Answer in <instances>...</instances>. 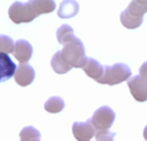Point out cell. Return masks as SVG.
<instances>
[{"label": "cell", "mask_w": 147, "mask_h": 141, "mask_svg": "<svg viewBox=\"0 0 147 141\" xmlns=\"http://www.w3.org/2000/svg\"><path fill=\"white\" fill-rule=\"evenodd\" d=\"M56 34H57V39H58L59 43L63 45V43L65 40H67L69 38L74 35V30L70 25L64 24L58 28Z\"/></svg>", "instance_id": "2e32d148"}, {"label": "cell", "mask_w": 147, "mask_h": 141, "mask_svg": "<svg viewBox=\"0 0 147 141\" xmlns=\"http://www.w3.org/2000/svg\"><path fill=\"white\" fill-rule=\"evenodd\" d=\"M143 136H144V139L147 141V126L144 129V132H143Z\"/></svg>", "instance_id": "ffe728a7"}, {"label": "cell", "mask_w": 147, "mask_h": 141, "mask_svg": "<svg viewBox=\"0 0 147 141\" xmlns=\"http://www.w3.org/2000/svg\"><path fill=\"white\" fill-rule=\"evenodd\" d=\"M56 8L54 1H28L26 3L16 1L9 9V17L16 23H28L41 14L53 12Z\"/></svg>", "instance_id": "6da1fadb"}, {"label": "cell", "mask_w": 147, "mask_h": 141, "mask_svg": "<svg viewBox=\"0 0 147 141\" xmlns=\"http://www.w3.org/2000/svg\"><path fill=\"white\" fill-rule=\"evenodd\" d=\"M96 133L90 119L84 122H74L72 125V134L78 141H90Z\"/></svg>", "instance_id": "52a82bcc"}, {"label": "cell", "mask_w": 147, "mask_h": 141, "mask_svg": "<svg viewBox=\"0 0 147 141\" xmlns=\"http://www.w3.org/2000/svg\"><path fill=\"white\" fill-rule=\"evenodd\" d=\"M51 66L58 74H65L70 72L72 68L65 64L60 57V52L58 51L51 59Z\"/></svg>", "instance_id": "5bb4252c"}, {"label": "cell", "mask_w": 147, "mask_h": 141, "mask_svg": "<svg viewBox=\"0 0 147 141\" xmlns=\"http://www.w3.org/2000/svg\"><path fill=\"white\" fill-rule=\"evenodd\" d=\"M127 86L133 97L140 103L147 101V80L140 75L130 78L127 81Z\"/></svg>", "instance_id": "8992f818"}, {"label": "cell", "mask_w": 147, "mask_h": 141, "mask_svg": "<svg viewBox=\"0 0 147 141\" xmlns=\"http://www.w3.org/2000/svg\"><path fill=\"white\" fill-rule=\"evenodd\" d=\"M79 11V4L76 1H64L58 9V16L63 19L74 17Z\"/></svg>", "instance_id": "7c38bea8"}, {"label": "cell", "mask_w": 147, "mask_h": 141, "mask_svg": "<svg viewBox=\"0 0 147 141\" xmlns=\"http://www.w3.org/2000/svg\"><path fill=\"white\" fill-rule=\"evenodd\" d=\"M63 46V49L59 51L63 61L71 68H82L88 58L82 40L74 34L65 40Z\"/></svg>", "instance_id": "7a4b0ae2"}, {"label": "cell", "mask_w": 147, "mask_h": 141, "mask_svg": "<svg viewBox=\"0 0 147 141\" xmlns=\"http://www.w3.org/2000/svg\"><path fill=\"white\" fill-rule=\"evenodd\" d=\"M132 76V71L128 65L123 63H116L113 65H105L102 77L97 81L101 84L109 86L120 84L127 81Z\"/></svg>", "instance_id": "277c9868"}, {"label": "cell", "mask_w": 147, "mask_h": 141, "mask_svg": "<svg viewBox=\"0 0 147 141\" xmlns=\"http://www.w3.org/2000/svg\"><path fill=\"white\" fill-rule=\"evenodd\" d=\"M115 120V111L109 106H102L96 109L90 118V121L97 131L109 130Z\"/></svg>", "instance_id": "5b68a950"}, {"label": "cell", "mask_w": 147, "mask_h": 141, "mask_svg": "<svg viewBox=\"0 0 147 141\" xmlns=\"http://www.w3.org/2000/svg\"><path fill=\"white\" fill-rule=\"evenodd\" d=\"M147 12V0L132 1L120 16L121 24L127 29H136L141 26Z\"/></svg>", "instance_id": "3957f363"}, {"label": "cell", "mask_w": 147, "mask_h": 141, "mask_svg": "<svg viewBox=\"0 0 147 141\" xmlns=\"http://www.w3.org/2000/svg\"><path fill=\"white\" fill-rule=\"evenodd\" d=\"M16 65L7 53H0V82L10 79L16 72Z\"/></svg>", "instance_id": "30bf717a"}, {"label": "cell", "mask_w": 147, "mask_h": 141, "mask_svg": "<svg viewBox=\"0 0 147 141\" xmlns=\"http://www.w3.org/2000/svg\"><path fill=\"white\" fill-rule=\"evenodd\" d=\"M40 132L31 126L24 128L20 133V141H40Z\"/></svg>", "instance_id": "9a60e30c"}, {"label": "cell", "mask_w": 147, "mask_h": 141, "mask_svg": "<svg viewBox=\"0 0 147 141\" xmlns=\"http://www.w3.org/2000/svg\"><path fill=\"white\" fill-rule=\"evenodd\" d=\"M44 109L48 113L57 114L65 109V102L59 96H52L45 103Z\"/></svg>", "instance_id": "4fadbf2b"}, {"label": "cell", "mask_w": 147, "mask_h": 141, "mask_svg": "<svg viewBox=\"0 0 147 141\" xmlns=\"http://www.w3.org/2000/svg\"><path fill=\"white\" fill-rule=\"evenodd\" d=\"M14 41L13 40L5 34H0V53H13Z\"/></svg>", "instance_id": "e0dca14e"}, {"label": "cell", "mask_w": 147, "mask_h": 141, "mask_svg": "<svg viewBox=\"0 0 147 141\" xmlns=\"http://www.w3.org/2000/svg\"><path fill=\"white\" fill-rule=\"evenodd\" d=\"M115 133H112L109 130L97 131L96 133V141H115Z\"/></svg>", "instance_id": "ac0fdd59"}, {"label": "cell", "mask_w": 147, "mask_h": 141, "mask_svg": "<svg viewBox=\"0 0 147 141\" xmlns=\"http://www.w3.org/2000/svg\"><path fill=\"white\" fill-rule=\"evenodd\" d=\"M139 72H140V76L142 78L147 80V61L144 62V63L141 65V66L140 67Z\"/></svg>", "instance_id": "d6986e66"}, {"label": "cell", "mask_w": 147, "mask_h": 141, "mask_svg": "<svg viewBox=\"0 0 147 141\" xmlns=\"http://www.w3.org/2000/svg\"><path fill=\"white\" fill-rule=\"evenodd\" d=\"M82 69L89 78L96 80V82L102 77L104 72V66L96 59L92 58H87V60Z\"/></svg>", "instance_id": "8fae6325"}, {"label": "cell", "mask_w": 147, "mask_h": 141, "mask_svg": "<svg viewBox=\"0 0 147 141\" xmlns=\"http://www.w3.org/2000/svg\"><path fill=\"white\" fill-rule=\"evenodd\" d=\"M33 54V47L26 40H17L14 44L13 55L20 62L26 64L29 61Z\"/></svg>", "instance_id": "9c48e42d"}, {"label": "cell", "mask_w": 147, "mask_h": 141, "mask_svg": "<svg viewBox=\"0 0 147 141\" xmlns=\"http://www.w3.org/2000/svg\"><path fill=\"white\" fill-rule=\"evenodd\" d=\"M14 78L16 83L18 85L22 87H26L31 84L34 80L35 72L30 65L20 64L18 67H16Z\"/></svg>", "instance_id": "ba28073f"}]
</instances>
